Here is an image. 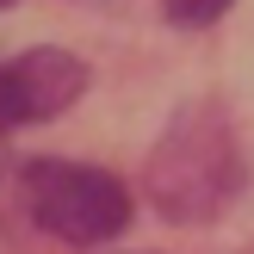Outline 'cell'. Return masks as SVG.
Listing matches in <instances>:
<instances>
[{
	"label": "cell",
	"mask_w": 254,
	"mask_h": 254,
	"mask_svg": "<svg viewBox=\"0 0 254 254\" xmlns=\"http://www.w3.org/2000/svg\"><path fill=\"white\" fill-rule=\"evenodd\" d=\"M19 192L37 230L62 236L74 248H99L112 236H124V223H130V186L106 168H87V161L37 155L19 168Z\"/></svg>",
	"instance_id": "cell-2"
},
{
	"label": "cell",
	"mask_w": 254,
	"mask_h": 254,
	"mask_svg": "<svg viewBox=\"0 0 254 254\" xmlns=\"http://www.w3.org/2000/svg\"><path fill=\"white\" fill-rule=\"evenodd\" d=\"M161 12H168L174 25H211L230 12V0H161Z\"/></svg>",
	"instance_id": "cell-4"
},
{
	"label": "cell",
	"mask_w": 254,
	"mask_h": 254,
	"mask_svg": "<svg viewBox=\"0 0 254 254\" xmlns=\"http://www.w3.org/2000/svg\"><path fill=\"white\" fill-rule=\"evenodd\" d=\"M242 192V143L217 106L180 112L149 155V198L168 223H205Z\"/></svg>",
	"instance_id": "cell-1"
},
{
	"label": "cell",
	"mask_w": 254,
	"mask_h": 254,
	"mask_svg": "<svg viewBox=\"0 0 254 254\" xmlns=\"http://www.w3.org/2000/svg\"><path fill=\"white\" fill-rule=\"evenodd\" d=\"M6 6H19V0H0V12H6Z\"/></svg>",
	"instance_id": "cell-5"
},
{
	"label": "cell",
	"mask_w": 254,
	"mask_h": 254,
	"mask_svg": "<svg viewBox=\"0 0 254 254\" xmlns=\"http://www.w3.org/2000/svg\"><path fill=\"white\" fill-rule=\"evenodd\" d=\"M87 87V62L68 56L56 44L19 50V56L0 62V130L12 124H44L56 112H68Z\"/></svg>",
	"instance_id": "cell-3"
}]
</instances>
